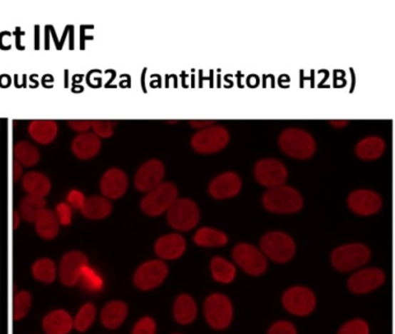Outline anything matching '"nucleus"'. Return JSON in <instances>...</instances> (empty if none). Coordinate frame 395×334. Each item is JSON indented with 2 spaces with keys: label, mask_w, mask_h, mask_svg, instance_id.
<instances>
[{
  "label": "nucleus",
  "mask_w": 395,
  "mask_h": 334,
  "mask_svg": "<svg viewBox=\"0 0 395 334\" xmlns=\"http://www.w3.org/2000/svg\"><path fill=\"white\" fill-rule=\"evenodd\" d=\"M85 195L78 189H72L68 193L66 196V203L72 208V209H77V211H81L83 203H85Z\"/></svg>",
  "instance_id": "obj_42"
},
{
  "label": "nucleus",
  "mask_w": 395,
  "mask_h": 334,
  "mask_svg": "<svg viewBox=\"0 0 395 334\" xmlns=\"http://www.w3.org/2000/svg\"><path fill=\"white\" fill-rule=\"evenodd\" d=\"M242 188V180L240 176L232 171L222 172L213 178L209 183V194L215 200H227L235 198Z\"/></svg>",
  "instance_id": "obj_17"
},
{
  "label": "nucleus",
  "mask_w": 395,
  "mask_h": 334,
  "mask_svg": "<svg viewBox=\"0 0 395 334\" xmlns=\"http://www.w3.org/2000/svg\"><path fill=\"white\" fill-rule=\"evenodd\" d=\"M260 250L276 263H290L297 253L294 239L283 231H269L260 239Z\"/></svg>",
  "instance_id": "obj_4"
},
{
  "label": "nucleus",
  "mask_w": 395,
  "mask_h": 334,
  "mask_svg": "<svg viewBox=\"0 0 395 334\" xmlns=\"http://www.w3.org/2000/svg\"><path fill=\"white\" fill-rule=\"evenodd\" d=\"M131 334H157V323L150 315H145L135 324Z\"/></svg>",
  "instance_id": "obj_39"
},
{
  "label": "nucleus",
  "mask_w": 395,
  "mask_h": 334,
  "mask_svg": "<svg viewBox=\"0 0 395 334\" xmlns=\"http://www.w3.org/2000/svg\"><path fill=\"white\" fill-rule=\"evenodd\" d=\"M128 313H129V310H128L127 304L122 300H113L105 306V309L102 310V325L109 330H116L127 319Z\"/></svg>",
  "instance_id": "obj_27"
},
{
  "label": "nucleus",
  "mask_w": 395,
  "mask_h": 334,
  "mask_svg": "<svg viewBox=\"0 0 395 334\" xmlns=\"http://www.w3.org/2000/svg\"><path fill=\"white\" fill-rule=\"evenodd\" d=\"M56 217L59 226H70L72 222V208L66 202H61L56 207Z\"/></svg>",
  "instance_id": "obj_41"
},
{
  "label": "nucleus",
  "mask_w": 395,
  "mask_h": 334,
  "mask_svg": "<svg viewBox=\"0 0 395 334\" xmlns=\"http://www.w3.org/2000/svg\"><path fill=\"white\" fill-rule=\"evenodd\" d=\"M170 269L163 260H148L142 263L133 274V283L139 290L150 291L164 283Z\"/></svg>",
  "instance_id": "obj_11"
},
{
  "label": "nucleus",
  "mask_w": 395,
  "mask_h": 334,
  "mask_svg": "<svg viewBox=\"0 0 395 334\" xmlns=\"http://www.w3.org/2000/svg\"><path fill=\"white\" fill-rule=\"evenodd\" d=\"M386 281V274L383 269L376 267L357 269L352 273L347 282V287L352 294L365 295L377 290Z\"/></svg>",
  "instance_id": "obj_13"
},
{
  "label": "nucleus",
  "mask_w": 395,
  "mask_h": 334,
  "mask_svg": "<svg viewBox=\"0 0 395 334\" xmlns=\"http://www.w3.org/2000/svg\"><path fill=\"white\" fill-rule=\"evenodd\" d=\"M79 282H81L83 287L91 291L100 290L103 287V280H102L101 276L90 266L83 268Z\"/></svg>",
  "instance_id": "obj_36"
},
{
  "label": "nucleus",
  "mask_w": 395,
  "mask_h": 334,
  "mask_svg": "<svg viewBox=\"0 0 395 334\" xmlns=\"http://www.w3.org/2000/svg\"><path fill=\"white\" fill-rule=\"evenodd\" d=\"M193 241L200 248H224L229 243V236L222 230L215 229L210 226H203L195 232Z\"/></svg>",
  "instance_id": "obj_25"
},
{
  "label": "nucleus",
  "mask_w": 395,
  "mask_h": 334,
  "mask_svg": "<svg viewBox=\"0 0 395 334\" xmlns=\"http://www.w3.org/2000/svg\"><path fill=\"white\" fill-rule=\"evenodd\" d=\"M22 187L28 195H34L44 198L51 191V183L49 178L41 172H28L22 178Z\"/></svg>",
  "instance_id": "obj_29"
},
{
  "label": "nucleus",
  "mask_w": 395,
  "mask_h": 334,
  "mask_svg": "<svg viewBox=\"0 0 395 334\" xmlns=\"http://www.w3.org/2000/svg\"><path fill=\"white\" fill-rule=\"evenodd\" d=\"M347 203L352 213L359 216H372L383 208V198L371 189H355L347 198Z\"/></svg>",
  "instance_id": "obj_15"
},
{
  "label": "nucleus",
  "mask_w": 395,
  "mask_h": 334,
  "mask_svg": "<svg viewBox=\"0 0 395 334\" xmlns=\"http://www.w3.org/2000/svg\"><path fill=\"white\" fill-rule=\"evenodd\" d=\"M68 126L77 133H88V130L92 128V121H68Z\"/></svg>",
  "instance_id": "obj_43"
},
{
  "label": "nucleus",
  "mask_w": 395,
  "mask_h": 334,
  "mask_svg": "<svg viewBox=\"0 0 395 334\" xmlns=\"http://www.w3.org/2000/svg\"><path fill=\"white\" fill-rule=\"evenodd\" d=\"M28 133L35 142L46 146L53 143L58 135V124L51 120L31 121L28 127Z\"/></svg>",
  "instance_id": "obj_24"
},
{
  "label": "nucleus",
  "mask_w": 395,
  "mask_h": 334,
  "mask_svg": "<svg viewBox=\"0 0 395 334\" xmlns=\"http://www.w3.org/2000/svg\"><path fill=\"white\" fill-rule=\"evenodd\" d=\"M235 265L250 276H261L268 269V259L262 250L250 243H239L232 250Z\"/></svg>",
  "instance_id": "obj_8"
},
{
  "label": "nucleus",
  "mask_w": 395,
  "mask_h": 334,
  "mask_svg": "<svg viewBox=\"0 0 395 334\" xmlns=\"http://www.w3.org/2000/svg\"><path fill=\"white\" fill-rule=\"evenodd\" d=\"M204 318L216 331H224L231 326L235 315L231 298L222 293H213L204 300Z\"/></svg>",
  "instance_id": "obj_5"
},
{
  "label": "nucleus",
  "mask_w": 395,
  "mask_h": 334,
  "mask_svg": "<svg viewBox=\"0 0 395 334\" xmlns=\"http://www.w3.org/2000/svg\"><path fill=\"white\" fill-rule=\"evenodd\" d=\"M16 161L22 166L31 167L40 161V151L33 144L26 141L18 142L13 146Z\"/></svg>",
  "instance_id": "obj_31"
},
{
  "label": "nucleus",
  "mask_w": 395,
  "mask_h": 334,
  "mask_svg": "<svg viewBox=\"0 0 395 334\" xmlns=\"http://www.w3.org/2000/svg\"><path fill=\"white\" fill-rule=\"evenodd\" d=\"M44 209H46L44 198L34 196V195H27L20 203V215L26 222L34 223Z\"/></svg>",
  "instance_id": "obj_32"
},
{
  "label": "nucleus",
  "mask_w": 395,
  "mask_h": 334,
  "mask_svg": "<svg viewBox=\"0 0 395 334\" xmlns=\"http://www.w3.org/2000/svg\"><path fill=\"white\" fill-rule=\"evenodd\" d=\"M34 223L36 233L40 236L41 238L51 241L58 235L59 223L53 211L44 209Z\"/></svg>",
  "instance_id": "obj_30"
},
{
  "label": "nucleus",
  "mask_w": 395,
  "mask_h": 334,
  "mask_svg": "<svg viewBox=\"0 0 395 334\" xmlns=\"http://www.w3.org/2000/svg\"><path fill=\"white\" fill-rule=\"evenodd\" d=\"M337 334H370V325L364 319H350L339 328Z\"/></svg>",
  "instance_id": "obj_37"
},
{
  "label": "nucleus",
  "mask_w": 395,
  "mask_h": 334,
  "mask_svg": "<svg viewBox=\"0 0 395 334\" xmlns=\"http://www.w3.org/2000/svg\"><path fill=\"white\" fill-rule=\"evenodd\" d=\"M13 176L14 181H18L19 178L22 176V165L19 164L18 161H14V168H13Z\"/></svg>",
  "instance_id": "obj_45"
},
{
  "label": "nucleus",
  "mask_w": 395,
  "mask_h": 334,
  "mask_svg": "<svg viewBox=\"0 0 395 334\" xmlns=\"http://www.w3.org/2000/svg\"><path fill=\"white\" fill-rule=\"evenodd\" d=\"M262 206L269 213L277 215L299 213L304 207L303 195L291 186H278L267 189L262 196Z\"/></svg>",
  "instance_id": "obj_1"
},
{
  "label": "nucleus",
  "mask_w": 395,
  "mask_h": 334,
  "mask_svg": "<svg viewBox=\"0 0 395 334\" xmlns=\"http://www.w3.org/2000/svg\"><path fill=\"white\" fill-rule=\"evenodd\" d=\"M114 121H92L93 133L101 138H109L114 135Z\"/></svg>",
  "instance_id": "obj_38"
},
{
  "label": "nucleus",
  "mask_w": 395,
  "mask_h": 334,
  "mask_svg": "<svg viewBox=\"0 0 395 334\" xmlns=\"http://www.w3.org/2000/svg\"><path fill=\"white\" fill-rule=\"evenodd\" d=\"M371 259V250L363 243H350L334 248L331 253V263L337 272H355L365 266Z\"/></svg>",
  "instance_id": "obj_3"
},
{
  "label": "nucleus",
  "mask_w": 395,
  "mask_h": 334,
  "mask_svg": "<svg viewBox=\"0 0 395 334\" xmlns=\"http://www.w3.org/2000/svg\"><path fill=\"white\" fill-rule=\"evenodd\" d=\"M282 305L297 317H307L317 308V296L305 285H292L282 295Z\"/></svg>",
  "instance_id": "obj_10"
},
{
  "label": "nucleus",
  "mask_w": 395,
  "mask_h": 334,
  "mask_svg": "<svg viewBox=\"0 0 395 334\" xmlns=\"http://www.w3.org/2000/svg\"><path fill=\"white\" fill-rule=\"evenodd\" d=\"M55 263L53 260L43 258V259L37 260L31 267L33 276L37 281L44 282V283H53L56 280Z\"/></svg>",
  "instance_id": "obj_33"
},
{
  "label": "nucleus",
  "mask_w": 395,
  "mask_h": 334,
  "mask_svg": "<svg viewBox=\"0 0 395 334\" xmlns=\"http://www.w3.org/2000/svg\"><path fill=\"white\" fill-rule=\"evenodd\" d=\"M31 306V295L28 291H20L13 300V317L16 320L25 318Z\"/></svg>",
  "instance_id": "obj_35"
},
{
  "label": "nucleus",
  "mask_w": 395,
  "mask_h": 334,
  "mask_svg": "<svg viewBox=\"0 0 395 334\" xmlns=\"http://www.w3.org/2000/svg\"><path fill=\"white\" fill-rule=\"evenodd\" d=\"M88 266V258L81 250H71L65 254L59 265V278L63 285H77L83 268Z\"/></svg>",
  "instance_id": "obj_16"
},
{
  "label": "nucleus",
  "mask_w": 395,
  "mask_h": 334,
  "mask_svg": "<svg viewBox=\"0 0 395 334\" xmlns=\"http://www.w3.org/2000/svg\"><path fill=\"white\" fill-rule=\"evenodd\" d=\"M267 334H298L294 323L289 320H277L272 323Z\"/></svg>",
  "instance_id": "obj_40"
},
{
  "label": "nucleus",
  "mask_w": 395,
  "mask_h": 334,
  "mask_svg": "<svg viewBox=\"0 0 395 334\" xmlns=\"http://www.w3.org/2000/svg\"><path fill=\"white\" fill-rule=\"evenodd\" d=\"M166 215L168 226L179 232L192 231L201 220V211L198 203L189 198H176Z\"/></svg>",
  "instance_id": "obj_6"
},
{
  "label": "nucleus",
  "mask_w": 395,
  "mask_h": 334,
  "mask_svg": "<svg viewBox=\"0 0 395 334\" xmlns=\"http://www.w3.org/2000/svg\"><path fill=\"white\" fill-rule=\"evenodd\" d=\"M46 334H68L73 328V318L65 310H55L42 320Z\"/></svg>",
  "instance_id": "obj_23"
},
{
  "label": "nucleus",
  "mask_w": 395,
  "mask_h": 334,
  "mask_svg": "<svg viewBox=\"0 0 395 334\" xmlns=\"http://www.w3.org/2000/svg\"><path fill=\"white\" fill-rule=\"evenodd\" d=\"M81 213L88 220L99 221L108 217L113 211V204L111 200L106 198L105 196L94 195L85 200Z\"/></svg>",
  "instance_id": "obj_26"
},
{
  "label": "nucleus",
  "mask_w": 395,
  "mask_h": 334,
  "mask_svg": "<svg viewBox=\"0 0 395 334\" xmlns=\"http://www.w3.org/2000/svg\"><path fill=\"white\" fill-rule=\"evenodd\" d=\"M178 198V187L172 183H163L146 193L140 201V209L148 216H161L167 213Z\"/></svg>",
  "instance_id": "obj_9"
},
{
  "label": "nucleus",
  "mask_w": 395,
  "mask_h": 334,
  "mask_svg": "<svg viewBox=\"0 0 395 334\" xmlns=\"http://www.w3.org/2000/svg\"><path fill=\"white\" fill-rule=\"evenodd\" d=\"M19 223H20V213H14V229H16L19 226Z\"/></svg>",
  "instance_id": "obj_47"
},
{
  "label": "nucleus",
  "mask_w": 395,
  "mask_h": 334,
  "mask_svg": "<svg viewBox=\"0 0 395 334\" xmlns=\"http://www.w3.org/2000/svg\"><path fill=\"white\" fill-rule=\"evenodd\" d=\"M128 183L125 172L118 167H111L102 176L100 191L106 198L118 200L127 193Z\"/></svg>",
  "instance_id": "obj_18"
},
{
  "label": "nucleus",
  "mask_w": 395,
  "mask_h": 334,
  "mask_svg": "<svg viewBox=\"0 0 395 334\" xmlns=\"http://www.w3.org/2000/svg\"><path fill=\"white\" fill-rule=\"evenodd\" d=\"M198 308L194 297L189 294H180L176 297L173 304V317L178 324H193L198 318Z\"/></svg>",
  "instance_id": "obj_21"
},
{
  "label": "nucleus",
  "mask_w": 395,
  "mask_h": 334,
  "mask_svg": "<svg viewBox=\"0 0 395 334\" xmlns=\"http://www.w3.org/2000/svg\"><path fill=\"white\" fill-rule=\"evenodd\" d=\"M386 151V142L383 137L368 136L361 138L355 146V155L365 161H377Z\"/></svg>",
  "instance_id": "obj_22"
},
{
  "label": "nucleus",
  "mask_w": 395,
  "mask_h": 334,
  "mask_svg": "<svg viewBox=\"0 0 395 334\" xmlns=\"http://www.w3.org/2000/svg\"><path fill=\"white\" fill-rule=\"evenodd\" d=\"M231 135L229 130L220 124L198 130L190 138V146L200 155H213L229 146Z\"/></svg>",
  "instance_id": "obj_7"
},
{
  "label": "nucleus",
  "mask_w": 395,
  "mask_h": 334,
  "mask_svg": "<svg viewBox=\"0 0 395 334\" xmlns=\"http://www.w3.org/2000/svg\"><path fill=\"white\" fill-rule=\"evenodd\" d=\"M72 152L81 161H90L99 155L101 150V139L96 133H79L74 137L71 144Z\"/></svg>",
  "instance_id": "obj_20"
},
{
  "label": "nucleus",
  "mask_w": 395,
  "mask_h": 334,
  "mask_svg": "<svg viewBox=\"0 0 395 334\" xmlns=\"http://www.w3.org/2000/svg\"><path fill=\"white\" fill-rule=\"evenodd\" d=\"M329 123H331L332 127H334V128H343V127H346V126H348V124H349V121L333 120V121H331Z\"/></svg>",
  "instance_id": "obj_46"
},
{
  "label": "nucleus",
  "mask_w": 395,
  "mask_h": 334,
  "mask_svg": "<svg viewBox=\"0 0 395 334\" xmlns=\"http://www.w3.org/2000/svg\"><path fill=\"white\" fill-rule=\"evenodd\" d=\"M165 165L160 159H148L139 166L135 176V187L142 193H148L164 183Z\"/></svg>",
  "instance_id": "obj_14"
},
{
  "label": "nucleus",
  "mask_w": 395,
  "mask_h": 334,
  "mask_svg": "<svg viewBox=\"0 0 395 334\" xmlns=\"http://www.w3.org/2000/svg\"><path fill=\"white\" fill-rule=\"evenodd\" d=\"M210 272L213 280L222 285H230L237 278V266L235 263L220 255L211 259Z\"/></svg>",
  "instance_id": "obj_28"
},
{
  "label": "nucleus",
  "mask_w": 395,
  "mask_h": 334,
  "mask_svg": "<svg viewBox=\"0 0 395 334\" xmlns=\"http://www.w3.org/2000/svg\"><path fill=\"white\" fill-rule=\"evenodd\" d=\"M174 334H181V333H174Z\"/></svg>",
  "instance_id": "obj_48"
},
{
  "label": "nucleus",
  "mask_w": 395,
  "mask_h": 334,
  "mask_svg": "<svg viewBox=\"0 0 395 334\" xmlns=\"http://www.w3.org/2000/svg\"><path fill=\"white\" fill-rule=\"evenodd\" d=\"M96 309L92 303L83 304L73 319V328L79 332H86L96 320Z\"/></svg>",
  "instance_id": "obj_34"
},
{
  "label": "nucleus",
  "mask_w": 395,
  "mask_h": 334,
  "mask_svg": "<svg viewBox=\"0 0 395 334\" xmlns=\"http://www.w3.org/2000/svg\"><path fill=\"white\" fill-rule=\"evenodd\" d=\"M254 178L259 185L274 188L285 185L289 178L287 166L275 158H263L254 166Z\"/></svg>",
  "instance_id": "obj_12"
},
{
  "label": "nucleus",
  "mask_w": 395,
  "mask_h": 334,
  "mask_svg": "<svg viewBox=\"0 0 395 334\" xmlns=\"http://www.w3.org/2000/svg\"><path fill=\"white\" fill-rule=\"evenodd\" d=\"M278 146L287 157L297 161H307L317 151L314 137L300 128H287L278 136Z\"/></svg>",
  "instance_id": "obj_2"
},
{
  "label": "nucleus",
  "mask_w": 395,
  "mask_h": 334,
  "mask_svg": "<svg viewBox=\"0 0 395 334\" xmlns=\"http://www.w3.org/2000/svg\"><path fill=\"white\" fill-rule=\"evenodd\" d=\"M187 250V241L179 232H172L161 236L155 244V252L159 259L178 260L183 257Z\"/></svg>",
  "instance_id": "obj_19"
},
{
  "label": "nucleus",
  "mask_w": 395,
  "mask_h": 334,
  "mask_svg": "<svg viewBox=\"0 0 395 334\" xmlns=\"http://www.w3.org/2000/svg\"><path fill=\"white\" fill-rule=\"evenodd\" d=\"M216 123L215 121H200V120H193L189 121V124L192 126L193 128H195V129L198 130H202L204 129V128L210 127V126H212V124Z\"/></svg>",
  "instance_id": "obj_44"
}]
</instances>
